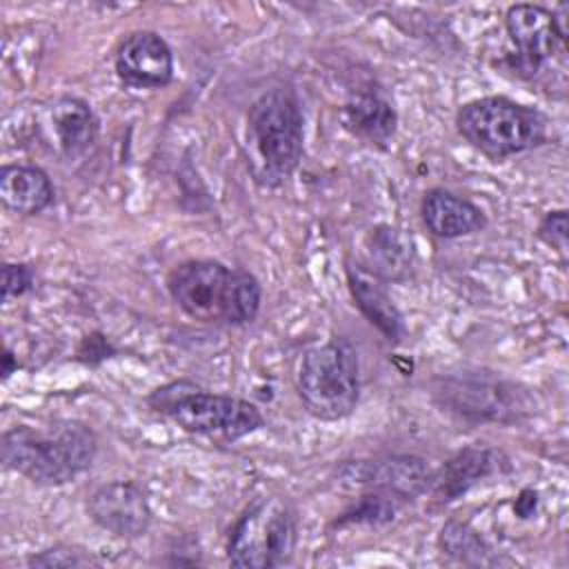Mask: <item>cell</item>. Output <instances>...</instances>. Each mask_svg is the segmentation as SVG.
<instances>
[{"mask_svg":"<svg viewBox=\"0 0 569 569\" xmlns=\"http://www.w3.org/2000/svg\"><path fill=\"white\" fill-rule=\"evenodd\" d=\"M98 453L96 431L80 420L16 425L2 433V465L33 485L60 487L84 473Z\"/></svg>","mask_w":569,"mask_h":569,"instance_id":"cell-1","label":"cell"},{"mask_svg":"<svg viewBox=\"0 0 569 569\" xmlns=\"http://www.w3.org/2000/svg\"><path fill=\"white\" fill-rule=\"evenodd\" d=\"M167 291L184 316L204 325H249L262 302V287L253 273L211 258L176 264L167 276Z\"/></svg>","mask_w":569,"mask_h":569,"instance_id":"cell-2","label":"cell"},{"mask_svg":"<svg viewBox=\"0 0 569 569\" xmlns=\"http://www.w3.org/2000/svg\"><path fill=\"white\" fill-rule=\"evenodd\" d=\"M247 164L262 187H280L293 176L305 149L300 100L289 87L260 93L247 111Z\"/></svg>","mask_w":569,"mask_h":569,"instance_id":"cell-3","label":"cell"},{"mask_svg":"<svg viewBox=\"0 0 569 569\" xmlns=\"http://www.w3.org/2000/svg\"><path fill=\"white\" fill-rule=\"evenodd\" d=\"M147 407L191 436L220 442H236L264 427V416L253 402L209 391L187 378L156 387Z\"/></svg>","mask_w":569,"mask_h":569,"instance_id":"cell-4","label":"cell"},{"mask_svg":"<svg viewBox=\"0 0 569 569\" xmlns=\"http://www.w3.org/2000/svg\"><path fill=\"white\" fill-rule=\"evenodd\" d=\"M456 129L489 160H505L542 147L549 138V118L507 96H482L456 111Z\"/></svg>","mask_w":569,"mask_h":569,"instance_id":"cell-5","label":"cell"},{"mask_svg":"<svg viewBox=\"0 0 569 569\" xmlns=\"http://www.w3.org/2000/svg\"><path fill=\"white\" fill-rule=\"evenodd\" d=\"M433 402L471 425H513L536 413V393L509 378L482 369H460L431 380Z\"/></svg>","mask_w":569,"mask_h":569,"instance_id":"cell-6","label":"cell"},{"mask_svg":"<svg viewBox=\"0 0 569 569\" xmlns=\"http://www.w3.org/2000/svg\"><path fill=\"white\" fill-rule=\"evenodd\" d=\"M296 389L305 409L318 420L351 416L360 398V362L353 345L333 336L309 347L298 362Z\"/></svg>","mask_w":569,"mask_h":569,"instance_id":"cell-7","label":"cell"},{"mask_svg":"<svg viewBox=\"0 0 569 569\" xmlns=\"http://www.w3.org/2000/svg\"><path fill=\"white\" fill-rule=\"evenodd\" d=\"M298 518L280 496L253 500L233 522L227 538V560L242 569L282 567L293 558Z\"/></svg>","mask_w":569,"mask_h":569,"instance_id":"cell-8","label":"cell"},{"mask_svg":"<svg viewBox=\"0 0 569 569\" xmlns=\"http://www.w3.org/2000/svg\"><path fill=\"white\" fill-rule=\"evenodd\" d=\"M505 29L516 49L513 69L525 78H533L565 53L567 27L553 9L533 2L511 4L505 11Z\"/></svg>","mask_w":569,"mask_h":569,"instance_id":"cell-9","label":"cell"},{"mask_svg":"<svg viewBox=\"0 0 569 569\" xmlns=\"http://www.w3.org/2000/svg\"><path fill=\"white\" fill-rule=\"evenodd\" d=\"M433 469L420 456L393 453L373 460H351L340 465L338 478L342 485L373 489L398 498L400 502L416 500L427 493Z\"/></svg>","mask_w":569,"mask_h":569,"instance_id":"cell-10","label":"cell"},{"mask_svg":"<svg viewBox=\"0 0 569 569\" xmlns=\"http://www.w3.org/2000/svg\"><path fill=\"white\" fill-rule=\"evenodd\" d=\"M511 467V458L502 449L489 445H469L433 469L427 493L436 505H449L462 498L476 485L493 476L509 473Z\"/></svg>","mask_w":569,"mask_h":569,"instance_id":"cell-11","label":"cell"},{"mask_svg":"<svg viewBox=\"0 0 569 569\" xmlns=\"http://www.w3.org/2000/svg\"><path fill=\"white\" fill-rule=\"evenodd\" d=\"M116 76L136 89H160L173 80V51L151 29L129 31L113 53Z\"/></svg>","mask_w":569,"mask_h":569,"instance_id":"cell-12","label":"cell"},{"mask_svg":"<svg viewBox=\"0 0 569 569\" xmlns=\"http://www.w3.org/2000/svg\"><path fill=\"white\" fill-rule=\"evenodd\" d=\"M91 520L116 538H140L147 533L153 511L147 493L131 480L100 485L87 500Z\"/></svg>","mask_w":569,"mask_h":569,"instance_id":"cell-13","label":"cell"},{"mask_svg":"<svg viewBox=\"0 0 569 569\" xmlns=\"http://www.w3.org/2000/svg\"><path fill=\"white\" fill-rule=\"evenodd\" d=\"M345 127L362 142L387 149L398 131V111L393 102L373 82L358 84L342 104Z\"/></svg>","mask_w":569,"mask_h":569,"instance_id":"cell-14","label":"cell"},{"mask_svg":"<svg viewBox=\"0 0 569 569\" xmlns=\"http://www.w3.org/2000/svg\"><path fill=\"white\" fill-rule=\"evenodd\" d=\"M345 276H347L351 300L358 307V311L367 318V322L376 327L387 342L391 345L402 342L407 333L405 318L398 305L393 302L387 289V282L376 273H371L360 262H353L351 258H347L345 262Z\"/></svg>","mask_w":569,"mask_h":569,"instance_id":"cell-15","label":"cell"},{"mask_svg":"<svg viewBox=\"0 0 569 569\" xmlns=\"http://www.w3.org/2000/svg\"><path fill=\"white\" fill-rule=\"evenodd\" d=\"M420 218L427 231L440 240H456L473 236L489 224L487 213L445 187H431L420 200Z\"/></svg>","mask_w":569,"mask_h":569,"instance_id":"cell-16","label":"cell"},{"mask_svg":"<svg viewBox=\"0 0 569 569\" xmlns=\"http://www.w3.org/2000/svg\"><path fill=\"white\" fill-rule=\"evenodd\" d=\"M47 122L51 127L58 151L64 158H78L98 140L100 120L91 104L78 96H58L47 104Z\"/></svg>","mask_w":569,"mask_h":569,"instance_id":"cell-17","label":"cell"},{"mask_svg":"<svg viewBox=\"0 0 569 569\" xmlns=\"http://www.w3.org/2000/svg\"><path fill=\"white\" fill-rule=\"evenodd\" d=\"M56 187L49 173L36 164H4L0 169V200L18 216H38L53 204Z\"/></svg>","mask_w":569,"mask_h":569,"instance_id":"cell-18","label":"cell"},{"mask_svg":"<svg viewBox=\"0 0 569 569\" xmlns=\"http://www.w3.org/2000/svg\"><path fill=\"white\" fill-rule=\"evenodd\" d=\"M360 264L385 282H402L416 264L413 242L398 227L376 224L365 238V260Z\"/></svg>","mask_w":569,"mask_h":569,"instance_id":"cell-19","label":"cell"},{"mask_svg":"<svg viewBox=\"0 0 569 569\" xmlns=\"http://www.w3.org/2000/svg\"><path fill=\"white\" fill-rule=\"evenodd\" d=\"M438 545L442 553H447L451 560L460 565H500V558L496 556L491 545L482 538V533L476 527H471L465 520H447L438 533Z\"/></svg>","mask_w":569,"mask_h":569,"instance_id":"cell-20","label":"cell"},{"mask_svg":"<svg viewBox=\"0 0 569 569\" xmlns=\"http://www.w3.org/2000/svg\"><path fill=\"white\" fill-rule=\"evenodd\" d=\"M405 502H400L393 496H387L382 491H373V489H365L356 502L351 507H347L336 520L333 527H347V525H387L396 518L398 509Z\"/></svg>","mask_w":569,"mask_h":569,"instance_id":"cell-21","label":"cell"},{"mask_svg":"<svg viewBox=\"0 0 569 569\" xmlns=\"http://www.w3.org/2000/svg\"><path fill=\"white\" fill-rule=\"evenodd\" d=\"M27 567H89L98 565V560L84 549H76L69 545H53L38 553L27 556Z\"/></svg>","mask_w":569,"mask_h":569,"instance_id":"cell-22","label":"cell"},{"mask_svg":"<svg viewBox=\"0 0 569 569\" xmlns=\"http://www.w3.org/2000/svg\"><path fill=\"white\" fill-rule=\"evenodd\" d=\"M536 236L540 242H545L547 247L556 249L562 258H567V238H569V218H567V209H553L547 211L538 227H536Z\"/></svg>","mask_w":569,"mask_h":569,"instance_id":"cell-23","label":"cell"},{"mask_svg":"<svg viewBox=\"0 0 569 569\" xmlns=\"http://www.w3.org/2000/svg\"><path fill=\"white\" fill-rule=\"evenodd\" d=\"M36 284V269L27 262H4L2 267V302H11L29 293Z\"/></svg>","mask_w":569,"mask_h":569,"instance_id":"cell-24","label":"cell"},{"mask_svg":"<svg viewBox=\"0 0 569 569\" xmlns=\"http://www.w3.org/2000/svg\"><path fill=\"white\" fill-rule=\"evenodd\" d=\"M536 502H538V493L531 491V489H525V491L520 493V498H518V505H516L520 518L531 516V511L536 509Z\"/></svg>","mask_w":569,"mask_h":569,"instance_id":"cell-25","label":"cell"},{"mask_svg":"<svg viewBox=\"0 0 569 569\" xmlns=\"http://www.w3.org/2000/svg\"><path fill=\"white\" fill-rule=\"evenodd\" d=\"M13 369H18V362L13 360V351L7 347L2 356V380H7L13 373Z\"/></svg>","mask_w":569,"mask_h":569,"instance_id":"cell-26","label":"cell"}]
</instances>
